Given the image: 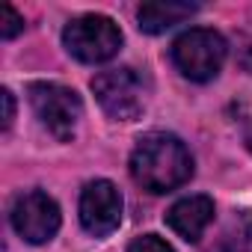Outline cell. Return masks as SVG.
Segmentation results:
<instances>
[{
	"label": "cell",
	"instance_id": "6da1fadb",
	"mask_svg": "<svg viewBox=\"0 0 252 252\" xmlns=\"http://www.w3.org/2000/svg\"><path fill=\"white\" fill-rule=\"evenodd\" d=\"M131 175L149 193H169L190 181L193 158L178 137L155 131L137 140L131 152Z\"/></svg>",
	"mask_w": 252,
	"mask_h": 252
},
{
	"label": "cell",
	"instance_id": "7a4b0ae2",
	"mask_svg": "<svg viewBox=\"0 0 252 252\" xmlns=\"http://www.w3.org/2000/svg\"><path fill=\"white\" fill-rule=\"evenodd\" d=\"M92 92L110 119L131 122L146 110L149 86L137 68L125 65V68H110V71H101L98 77H92Z\"/></svg>",
	"mask_w": 252,
	"mask_h": 252
},
{
	"label": "cell",
	"instance_id": "3957f363",
	"mask_svg": "<svg viewBox=\"0 0 252 252\" xmlns=\"http://www.w3.org/2000/svg\"><path fill=\"white\" fill-rule=\"evenodd\" d=\"M65 51L80 63H107L122 48V30L107 15H80L65 24L63 30Z\"/></svg>",
	"mask_w": 252,
	"mask_h": 252
},
{
	"label": "cell",
	"instance_id": "277c9868",
	"mask_svg": "<svg viewBox=\"0 0 252 252\" xmlns=\"http://www.w3.org/2000/svg\"><path fill=\"white\" fill-rule=\"evenodd\" d=\"M225 39L217 30H187L184 36L175 39L172 45V63L178 65V71L196 83H208L220 74L222 63H225Z\"/></svg>",
	"mask_w": 252,
	"mask_h": 252
},
{
	"label": "cell",
	"instance_id": "5b68a950",
	"mask_svg": "<svg viewBox=\"0 0 252 252\" xmlns=\"http://www.w3.org/2000/svg\"><path fill=\"white\" fill-rule=\"evenodd\" d=\"M30 104L42 122V128L54 140L71 143L74 128L83 116V104H80V95L74 89L60 86V83H33L30 86Z\"/></svg>",
	"mask_w": 252,
	"mask_h": 252
},
{
	"label": "cell",
	"instance_id": "8992f818",
	"mask_svg": "<svg viewBox=\"0 0 252 252\" xmlns=\"http://www.w3.org/2000/svg\"><path fill=\"white\" fill-rule=\"evenodd\" d=\"M12 225L27 243H48L60 231V205L42 190L21 193L12 205Z\"/></svg>",
	"mask_w": 252,
	"mask_h": 252
},
{
	"label": "cell",
	"instance_id": "52a82bcc",
	"mask_svg": "<svg viewBox=\"0 0 252 252\" xmlns=\"http://www.w3.org/2000/svg\"><path fill=\"white\" fill-rule=\"evenodd\" d=\"M122 193L113 181H89L80 193V225L92 237H107L122 222Z\"/></svg>",
	"mask_w": 252,
	"mask_h": 252
},
{
	"label": "cell",
	"instance_id": "ba28073f",
	"mask_svg": "<svg viewBox=\"0 0 252 252\" xmlns=\"http://www.w3.org/2000/svg\"><path fill=\"white\" fill-rule=\"evenodd\" d=\"M211 222H214V202L208 196H187L166 211V225L187 243H196Z\"/></svg>",
	"mask_w": 252,
	"mask_h": 252
},
{
	"label": "cell",
	"instance_id": "9c48e42d",
	"mask_svg": "<svg viewBox=\"0 0 252 252\" xmlns=\"http://www.w3.org/2000/svg\"><path fill=\"white\" fill-rule=\"evenodd\" d=\"M196 12L193 3H175V0H152V3H143L137 9V18H140V30L146 33H166L169 27L187 21L190 15Z\"/></svg>",
	"mask_w": 252,
	"mask_h": 252
},
{
	"label": "cell",
	"instance_id": "30bf717a",
	"mask_svg": "<svg viewBox=\"0 0 252 252\" xmlns=\"http://www.w3.org/2000/svg\"><path fill=\"white\" fill-rule=\"evenodd\" d=\"M21 30H24V18L9 3H3V6H0V36H3V39H15Z\"/></svg>",
	"mask_w": 252,
	"mask_h": 252
},
{
	"label": "cell",
	"instance_id": "8fae6325",
	"mask_svg": "<svg viewBox=\"0 0 252 252\" xmlns=\"http://www.w3.org/2000/svg\"><path fill=\"white\" fill-rule=\"evenodd\" d=\"M128 252H175V249L163 237H158V234H143V237H137L128 246Z\"/></svg>",
	"mask_w": 252,
	"mask_h": 252
},
{
	"label": "cell",
	"instance_id": "7c38bea8",
	"mask_svg": "<svg viewBox=\"0 0 252 252\" xmlns=\"http://www.w3.org/2000/svg\"><path fill=\"white\" fill-rule=\"evenodd\" d=\"M0 101H3V131H9V125L15 119V98H12L9 89H3L0 92Z\"/></svg>",
	"mask_w": 252,
	"mask_h": 252
},
{
	"label": "cell",
	"instance_id": "4fadbf2b",
	"mask_svg": "<svg viewBox=\"0 0 252 252\" xmlns=\"http://www.w3.org/2000/svg\"><path fill=\"white\" fill-rule=\"evenodd\" d=\"M225 252H252V231L246 237L240 231H237V237H228V249Z\"/></svg>",
	"mask_w": 252,
	"mask_h": 252
},
{
	"label": "cell",
	"instance_id": "5bb4252c",
	"mask_svg": "<svg viewBox=\"0 0 252 252\" xmlns=\"http://www.w3.org/2000/svg\"><path fill=\"white\" fill-rule=\"evenodd\" d=\"M249 152H252V137H249Z\"/></svg>",
	"mask_w": 252,
	"mask_h": 252
}]
</instances>
